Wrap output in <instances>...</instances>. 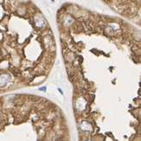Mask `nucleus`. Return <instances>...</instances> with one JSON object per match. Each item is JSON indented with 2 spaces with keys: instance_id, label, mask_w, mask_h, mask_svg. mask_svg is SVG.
<instances>
[{
  "instance_id": "1",
  "label": "nucleus",
  "mask_w": 141,
  "mask_h": 141,
  "mask_svg": "<svg viewBox=\"0 0 141 141\" xmlns=\"http://www.w3.org/2000/svg\"><path fill=\"white\" fill-rule=\"evenodd\" d=\"M40 89H41V90H46L45 87H42V88H40Z\"/></svg>"
}]
</instances>
